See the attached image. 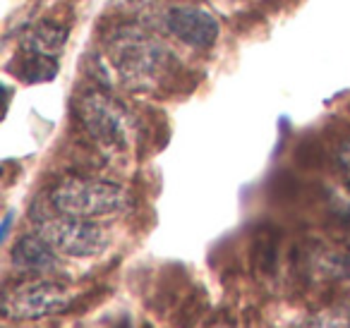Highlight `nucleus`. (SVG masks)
Segmentation results:
<instances>
[{
  "label": "nucleus",
  "mask_w": 350,
  "mask_h": 328,
  "mask_svg": "<svg viewBox=\"0 0 350 328\" xmlns=\"http://www.w3.org/2000/svg\"><path fill=\"white\" fill-rule=\"evenodd\" d=\"M77 118L87 135L108 156L125 154L132 146L135 127L127 111L103 92H87L77 101Z\"/></svg>",
  "instance_id": "3"
},
{
  "label": "nucleus",
  "mask_w": 350,
  "mask_h": 328,
  "mask_svg": "<svg viewBox=\"0 0 350 328\" xmlns=\"http://www.w3.org/2000/svg\"><path fill=\"white\" fill-rule=\"evenodd\" d=\"M300 328H350V318L343 312H324Z\"/></svg>",
  "instance_id": "10"
},
{
  "label": "nucleus",
  "mask_w": 350,
  "mask_h": 328,
  "mask_svg": "<svg viewBox=\"0 0 350 328\" xmlns=\"http://www.w3.org/2000/svg\"><path fill=\"white\" fill-rule=\"evenodd\" d=\"M72 304L68 288L49 280L17 285L3 295V314L12 321H34L51 314H60Z\"/></svg>",
  "instance_id": "5"
},
{
  "label": "nucleus",
  "mask_w": 350,
  "mask_h": 328,
  "mask_svg": "<svg viewBox=\"0 0 350 328\" xmlns=\"http://www.w3.org/2000/svg\"><path fill=\"white\" fill-rule=\"evenodd\" d=\"M10 223H12V213H8L5 223H3V240H8V232H10Z\"/></svg>",
  "instance_id": "13"
},
{
  "label": "nucleus",
  "mask_w": 350,
  "mask_h": 328,
  "mask_svg": "<svg viewBox=\"0 0 350 328\" xmlns=\"http://www.w3.org/2000/svg\"><path fill=\"white\" fill-rule=\"evenodd\" d=\"M58 68H60L58 58H53V55H41V53L25 51L15 60V77L27 84H44L51 82L58 74Z\"/></svg>",
  "instance_id": "9"
},
{
  "label": "nucleus",
  "mask_w": 350,
  "mask_h": 328,
  "mask_svg": "<svg viewBox=\"0 0 350 328\" xmlns=\"http://www.w3.org/2000/svg\"><path fill=\"white\" fill-rule=\"evenodd\" d=\"M106 58L116 77L135 92L156 89L175 68V55L139 27H118L106 39Z\"/></svg>",
  "instance_id": "1"
},
{
  "label": "nucleus",
  "mask_w": 350,
  "mask_h": 328,
  "mask_svg": "<svg viewBox=\"0 0 350 328\" xmlns=\"http://www.w3.org/2000/svg\"><path fill=\"white\" fill-rule=\"evenodd\" d=\"M34 228L55 251L65 256H75V259H87V256H96L106 249L108 245V232L103 230L98 223L89 221V218H75L65 216V213H46L39 211L31 213Z\"/></svg>",
  "instance_id": "4"
},
{
  "label": "nucleus",
  "mask_w": 350,
  "mask_h": 328,
  "mask_svg": "<svg viewBox=\"0 0 350 328\" xmlns=\"http://www.w3.org/2000/svg\"><path fill=\"white\" fill-rule=\"evenodd\" d=\"M65 41H68V29L58 22H39V25L29 27L22 34L20 46L22 51L29 53H41V55H53L58 58L63 51Z\"/></svg>",
  "instance_id": "8"
},
{
  "label": "nucleus",
  "mask_w": 350,
  "mask_h": 328,
  "mask_svg": "<svg viewBox=\"0 0 350 328\" xmlns=\"http://www.w3.org/2000/svg\"><path fill=\"white\" fill-rule=\"evenodd\" d=\"M324 271L336 278H350V256L343 254H329L324 256Z\"/></svg>",
  "instance_id": "11"
},
{
  "label": "nucleus",
  "mask_w": 350,
  "mask_h": 328,
  "mask_svg": "<svg viewBox=\"0 0 350 328\" xmlns=\"http://www.w3.org/2000/svg\"><path fill=\"white\" fill-rule=\"evenodd\" d=\"M12 266L20 271H31V273H46L58 266V251L36 232V235H25L12 247Z\"/></svg>",
  "instance_id": "7"
},
{
  "label": "nucleus",
  "mask_w": 350,
  "mask_h": 328,
  "mask_svg": "<svg viewBox=\"0 0 350 328\" xmlns=\"http://www.w3.org/2000/svg\"><path fill=\"white\" fill-rule=\"evenodd\" d=\"M51 206L65 216L101 218L122 213L130 206V194L125 187L108 180L68 178L51 189Z\"/></svg>",
  "instance_id": "2"
},
{
  "label": "nucleus",
  "mask_w": 350,
  "mask_h": 328,
  "mask_svg": "<svg viewBox=\"0 0 350 328\" xmlns=\"http://www.w3.org/2000/svg\"><path fill=\"white\" fill-rule=\"evenodd\" d=\"M165 27L178 41L197 51H206L219 41L221 25L206 8L175 5L165 12Z\"/></svg>",
  "instance_id": "6"
},
{
  "label": "nucleus",
  "mask_w": 350,
  "mask_h": 328,
  "mask_svg": "<svg viewBox=\"0 0 350 328\" xmlns=\"http://www.w3.org/2000/svg\"><path fill=\"white\" fill-rule=\"evenodd\" d=\"M336 163H338V168L345 173V178L350 180V139H345L343 144L338 146V151H336Z\"/></svg>",
  "instance_id": "12"
}]
</instances>
